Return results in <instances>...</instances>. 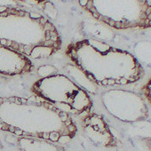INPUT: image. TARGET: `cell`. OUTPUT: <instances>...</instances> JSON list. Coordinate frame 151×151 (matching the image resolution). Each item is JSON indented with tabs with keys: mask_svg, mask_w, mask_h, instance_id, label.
Here are the masks:
<instances>
[{
	"mask_svg": "<svg viewBox=\"0 0 151 151\" xmlns=\"http://www.w3.org/2000/svg\"><path fill=\"white\" fill-rule=\"evenodd\" d=\"M0 130L60 145L69 142L78 132L69 114L36 95L0 97Z\"/></svg>",
	"mask_w": 151,
	"mask_h": 151,
	"instance_id": "cell-1",
	"label": "cell"
},
{
	"mask_svg": "<svg viewBox=\"0 0 151 151\" xmlns=\"http://www.w3.org/2000/svg\"><path fill=\"white\" fill-rule=\"evenodd\" d=\"M65 54L100 86L131 85L144 76V68L133 54L100 40L86 38L71 43Z\"/></svg>",
	"mask_w": 151,
	"mask_h": 151,
	"instance_id": "cell-2",
	"label": "cell"
},
{
	"mask_svg": "<svg viewBox=\"0 0 151 151\" xmlns=\"http://www.w3.org/2000/svg\"><path fill=\"white\" fill-rule=\"evenodd\" d=\"M0 45L37 60L55 54L62 40L56 27L44 15L0 6Z\"/></svg>",
	"mask_w": 151,
	"mask_h": 151,
	"instance_id": "cell-3",
	"label": "cell"
},
{
	"mask_svg": "<svg viewBox=\"0 0 151 151\" xmlns=\"http://www.w3.org/2000/svg\"><path fill=\"white\" fill-rule=\"evenodd\" d=\"M78 3L92 17L116 29L151 28L148 0H78Z\"/></svg>",
	"mask_w": 151,
	"mask_h": 151,
	"instance_id": "cell-4",
	"label": "cell"
},
{
	"mask_svg": "<svg viewBox=\"0 0 151 151\" xmlns=\"http://www.w3.org/2000/svg\"><path fill=\"white\" fill-rule=\"evenodd\" d=\"M31 92L70 116H85L93 106L89 93L83 87L60 73L42 77L32 85Z\"/></svg>",
	"mask_w": 151,
	"mask_h": 151,
	"instance_id": "cell-5",
	"label": "cell"
},
{
	"mask_svg": "<svg viewBox=\"0 0 151 151\" xmlns=\"http://www.w3.org/2000/svg\"><path fill=\"white\" fill-rule=\"evenodd\" d=\"M104 109L116 119L124 123H137L147 120L148 108L144 99L137 93L113 88L104 91L101 95Z\"/></svg>",
	"mask_w": 151,
	"mask_h": 151,
	"instance_id": "cell-6",
	"label": "cell"
},
{
	"mask_svg": "<svg viewBox=\"0 0 151 151\" xmlns=\"http://www.w3.org/2000/svg\"><path fill=\"white\" fill-rule=\"evenodd\" d=\"M81 128L86 138L93 144L103 147H114L117 139L105 119L95 113L86 115L81 122Z\"/></svg>",
	"mask_w": 151,
	"mask_h": 151,
	"instance_id": "cell-7",
	"label": "cell"
},
{
	"mask_svg": "<svg viewBox=\"0 0 151 151\" xmlns=\"http://www.w3.org/2000/svg\"><path fill=\"white\" fill-rule=\"evenodd\" d=\"M35 66L28 57L0 45V74L15 77L31 73Z\"/></svg>",
	"mask_w": 151,
	"mask_h": 151,
	"instance_id": "cell-8",
	"label": "cell"
},
{
	"mask_svg": "<svg viewBox=\"0 0 151 151\" xmlns=\"http://www.w3.org/2000/svg\"><path fill=\"white\" fill-rule=\"evenodd\" d=\"M17 144L21 151H66L60 144L43 139L20 137Z\"/></svg>",
	"mask_w": 151,
	"mask_h": 151,
	"instance_id": "cell-9",
	"label": "cell"
},
{
	"mask_svg": "<svg viewBox=\"0 0 151 151\" xmlns=\"http://www.w3.org/2000/svg\"><path fill=\"white\" fill-rule=\"evenodd\" d=\"M143 93L146 98V100L149 102L151 105V78L147 81L145 86H143Z\"/></svg>",
	"mask_w": 151,
	"mask_h": 151,
	"instance_id": "cell-10",
	"label": "cell"
},
{
	"mask_svg": "<svg viewBox=\"0 0 151 151\" xmlns=\"http://www.w3.org/2000/svg\"><path fill=\"white\" fill-rule=\"evenodd\" d=\"M17 2H21L23 4H27L29 6H39L47 2V0H15Z\"/></svg>",
	"mask_w": 151,
	"mask_h": 151,
	"instance_id": "cell-11",
	"label": "cell"
},
{
	"mask_svg": "<svg viewBox=\"0 0 151 151\" xmlns=\"http://www.w3.org/2000/svg\"><path fill=\"white\" fill-rule=\"evenodd\" d=\"M146 143H147V147L150 149V151H151V139H147V141H146Z\"/></svg>",
	"mask_w": 151,
	"mask_h": 151,
	"instance_id": "cell-12",
	"label": "cell"
}]
</instances>
